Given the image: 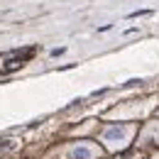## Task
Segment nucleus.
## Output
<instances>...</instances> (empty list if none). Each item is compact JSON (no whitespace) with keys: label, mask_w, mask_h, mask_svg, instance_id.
Segmentation results:
<instances>
[{"label":"nucleus","mask_w":159,"mask_h":159,"mask_svg":"<svg viewBox=\"0 0 159 159\" xmlns=\"http://www.w3.org/2000/svg\"><path fill=\"white\" fill-rule=\"evenodd\" d=\"M135 132H137L135 122H115V125H105V127L100 130L98 139L103 142L105 149H110V152H120V149H125V147L132 142Z\"/></svg>","instance_id":"nucleus-1"},{"label":"nucleus","mask_w":159,"mask_h":159,"mask_svg":"<svg viewBox=\"0 0 159 159\" xmlns=\"http://www.w3.org/2000/svg\"><path fill=\"white\" fill-rule=\"evenodd\" d=\"M157 98H147V100H135V103H122L120 108L110 110L108 118L110 120H135V118H144L152 108H154Z\"/></svg>","instance_id":"nucleus-2"},{"label":"nucleus","mask_w":159,"mask_h":159,"mask_svg":"<svg viewBox=\"0 0 159 159\" xmlns=\"http://www.w3.org/2000/svg\"><path fill=\"white\" fill-rule=\"evenodd\" d=\"M100 154L103 149L93 142H76L66 149V159H98Z\"/></svg>","instance_id":"nucleus-3"},{"label":"nucleus","mask_w":159,"mask_h":159,"mask_svg":"<svg viewBox=\"0 0 159 159\" xmlns=\"http://www.w3.org/2000/svg\"><path fill=\"white\" fill-rule=\"evenodd\" d=\"M142 144H147V142H154V144H159V120H154V122H149L144 130H142Z\"/></svg>","instance_id":"nucleus-4"},{"label":"nucleus","mask_w":159,"mask_h":159,"mask_svg":"<svg viewBox=\"0 0 159 159\" xmlns=\"http://www.w3.org/2000/svg\"><path fill=\"white\" fill-rule=\"evenodd\" d=\"M152 159H159V154H157V157H152Z\"/></svg>","instance_id":"nucleus-5"}]
</instances>
